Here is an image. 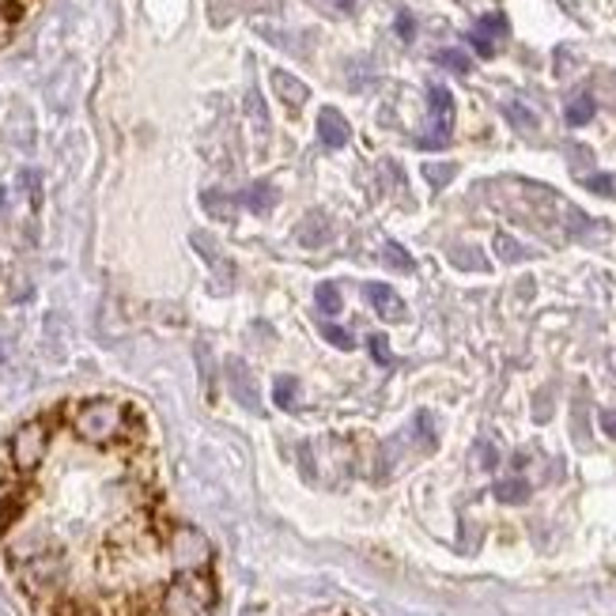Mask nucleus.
<instances>
[{"label": "nucleus", "instance_id": "nucleus-1", "mask_svg": "<svg viewBox=\"0 0 616 616\" xmlns=\"http://www.w3.org/2000/svg\"><path fill=\"white\" fill-rule=\"evenodd\" d=\"M61 413H64V420H69L72 435H76L84 447L106 450V447H126V442H133V439H144L141 408L126 405V401L84 398V401L64 405Z\"/></svg>", "mask_w": 616, "mask_h": 616}, {"label": "nucleus", "instance_id": "nucleus-2", "mask_svg": "<svg viewBox=\"0 0 616 616\" xmlns=\"http://www.w3.org/2000/svg\"><path fill=\"white\" fill-rule=\"evenodd\" d=\"M49 442H54V416H35V420L20 424L8 439V465L15 476H31L43 470L49 458Z\"/></svg>", "mask_w": 616, "mask_h": 616}, {"label": "nucleus", "instance_id": "nucleus-3", "mask_svg": "<svg viewBox=\"0 0 616 616\" xmlns=\"http://www.w3.org/2000/svg\"><path fill=\"white\" fill-rule=\"evenodd\" d=\"M167 560H170V568H175V574L209 571L212 545L204 541L201 530H193V525H175L167 537Z\"/></svg>", "mask_w": 616, "mask_h": 616}, {"label": "nucleus", "instance_id": "nucleus-4", "mask_svg": "<svg viewBox=\"0 0 616 616\" xmlns=\"http://www.w3.org/2000/svg\"><path fill=\"white\" fill-rule=\"evenodd\" d=\"M450 126H454V95L442 84L431 87V129L420 137V147H442L450 141Z\"/></svg>", "mask_w": 616, "mask_h": 616}, {"label": "nucleus", "instance_id": "nucleus-5", "mask_svg": "<svg viewBox=\"0 0 616 616\" xmlns=\"http://www.w3.org/2000/svg\"><path fill=\"white\" fill-rule=\"evenodd\" d=\"M227 382H232V393H235L238 405L250 408V413H261V398H258V390H253V375L242 359H227Z\"/></svg>", "mask_w": 616, "mask_h": 616}, {"label": "nucleus", "instance_id": "nucleus-6", "mask_svg": "<svg viewBox=\"0 0 616 616\" xmlns=\"http://www.w3.org/2000/svg\"><path fill=\"white\" fill-rule=\"evenodd\" d=\"M318 137H322L325 147H344L352 137L348 121L341 118V110H333V106H325L322 114H318Z\"/></svg>", "mask_w": 616, "mask_h": 616}, {"label": "nucleus", "instance_id": "nucleus-7", "mask_svg": "<svg viewBox=\"0 0 616 616\" xmlns=\"http://www.w3.org/2000/svg\"><path fill=\"white\" fill-rule=\"evenodd\" d=\"M367 299H371V307L379 310L386 322H401V318H405V303H401V295L393 292V287L367 284Z\"/></svg>", "mask_w": 616, "mask_h": 616}, {"label": "nucleus", "instance_id": "nucleus-8", "mask_svg": "<svg viewBox=\"0 0 616 616\" xmlns=\"http://www.w3.org/2000/svg\"><path fill=\"white\" fill-rule=\"evenodd\" d=\"M273 87H276V92H281V98H284L287 106H292V110H299V106L310 98L307 84H299V80L287 76V72H273Z\"/></svg>", "mask_w": 616, "mask_h": 616}, {"label": "nucleus", "instance_id": "nucleus-9", "mask_svg": "<svg viewBox=\"0 0 616 616\" xmlns=\"http://www.w3.org/2000/svg\"><path fill=\"white\" fill-rule=\"evenodd\" d=\"M273 201H276V190H273V186H250V190H246V204H250L253 212L273 209Z\"/></svg>", "mask_w": 616, "mask_h": 616}, {"label": "nucleus", "instance_id": "nucleus-10", "mask_svg": "<svg viewBox=\"0 0 616 616\" xmlns=\"http://www.w3.org/2000/svg\"><path fill=\"white\" fill-rule=\"evenodd\" d=\"M590 118H594V98L590 95L574 98V103L568 106V126H587Z\"/></svg>", "mask_w": 616, "mask_h": 616}, {"label": "nucleus", "instance_id": "nucleus-11", "mask_svg": "<svg viewBox=\"0 0 616 616\" xmlns=\"http://www.w3.org/2000/svg\"><path fill=\"white\" fill-rule=\"evenodd\" d=\"M295 398H299V382H295V379H276V386H273V401H276V405L292 408Z\"/></svg>", "mask_w": 616, "mask_h": 616}, {"label": "nucleus", "instance_id": "nucleus-12", "mask_svg": "<svg viewBox=\"0 0 616 616\" xmlns=\"http://www.w3.org/2000/svg\"><path fill=\"white\" fill-rule=\"evenodd\" d=\"M496 496L504 499V504H522V499L530 496V488H525V481H504V484H496Z\"/></svg>", "mask_w": 616, "mask_h": 616}, {"label": "nucleus", "instance_id": "nucleus-13", "mask_svg": "<svg viewBox=\"0 0 616 616\" xmlns=\"http://www.w3.org/2000/svg\"><path fill=\"white\" fill-rule=\"evenodd\" d=\"M318 307H322V315H341V292H336V284L318 287Z\"/></svg>", "mask_w": 616, "mask_h": 616}, {"label": "nucleus", "instance_id": "nucleus-14", "mask_svg": "<svg viewBox=\"0 0 616 616\" xmlns=\"http://www.w3.org/2000/svg\"><path fill=\"white\" fill-rule=\"evenodd\" d=\"M435 61L447 64V69H454V72H470V57H465L462 49H439Z\"/></svg>", "mask_w": 616, "mask_h": 616}, {"label": "nucleus", "instance_id": "nucleus-15", "mask_svg": "<svg viewBox=\"0 0 616 616\" xmlns=\"http://www.w3.org/2000/svg\"><path fill=\"white\" fill-rule=\"evenodd\" d=\"M322 336H325V341L333 344V348H341V352H352V333H348V330H341V325H333V322H322Z\"/></svg>", "mask_w": 616, "mask_h": 616}, {"label": "nucleus", "instance_id": "nucleus-16", "mask_svg": "<svg viewBox=\"0 0 616 616\" xmlns=\"http://www.w3.org/2000/svg\"><path fill=\"white\" fill-rule=\"evenodd\" d=\"M427 170V182H431V186H447L450 182V178H454V163H442V167H439V163H431V167H424Z\"/></svg>", "mask_w": 616, "mask_h": 616}, {"label": "nucleus", "instance_id": "nucleus-17", "mask_svg": "<svg viewBox=\"0 0 616 616\" xmlns=\"http://www.w3.org/2000/svg\"><path fill=\"white\" fill-rule=\"evenodd\" d=\"M496 253H499L504 261H519V258H522V246L514 242L511 235H499V238H496Z\"/></svg>", "mask_w": 616, "mask_h": 616}, {"label": "nucleus", "instance_id": "nucleus-18", "mask_svg": "<svg viewBox=\"0 0 616 616\" xmlns=\"http://www.w3.org/2000/svg\"><path fill=\"white\" fill-rule=\"evenodd\" d=\"M507 118H511L519 129H537V118H533V114L525 110V106H519V103H511V106H507Z\"/></svg>", "mask_w": 616, "mask_h": 616}, {"label": "nucleus", "instance_id": "nucleus-19", "mask_svg": "<svg viewBox=\"0 0 616 616\" xmlns=\"http://www.w3.org/2000/svg\"><path fill=\"white\" fill-rule=\"evenodd\" d=\"M193 246H197V250H201V253H204V261H209V265H220V253H216V242H212V238H209V235H204V232H197V235H193Z\"/></svg>", "mask_w": 616, "mask_h": 616}, {"label": "nucleus", "instance_id": "nucleus-20", "mask_svg": "<svg viewBox=\"0 0 616 616\" xmlns=\"http://www.w3.org/2000/svg\"><path fill=\"white\" fill-rule=\"evenodd\" d=\"M476 31H481L484 38H491V35H507V20H504V15H484L481 27H476Z\"/></svg>", "mask_w": 616, "mask_h": 616}, {"label": "nucleus", "instance_id": "nucleus-21", "mask_svg": "<svg viewBox=\"0 0 616 616\" xmlns=\"http://www.w3.org/2000/svg\"><path fill=\"white\" fill-rule=\"evenodd\" d=\"M386 258H390V265H398V269H405V273H408V269H413V261H408V253L405 250H401V246H386Z\"/></svg>", "mask_w": 616, "mask_h": 616}, {"label": "nucleus", "instance_id": "nucleus-22", "mask_svg": "<svg viewBox=\"0 0 616 616\" xmlns=\"http://www.w3.org/2000/svg\"><path fill=\"white\" fill-rule=\"evenodd\" d=\"M470 43L476 46V54H481V57H491V54H496V46H491V38H484L481 31H473V35H470Z\"/></svg>", "mask_w": 616, "mask_h": 616}, {"label": "nucleus", "instance_id": "nucleus-23", "mask_svg": "<svg viewBox=\"0 0 616 616\" xmlns=\"http://www.w3.org/2000/svg\"><path fill=\"white\" fill-rule=\"evenodd\" d=\"M371 352L379 364H390V344H386V336H371Z\"/></svg>", "mask_w": 616, "mask_h": 616}, {"label": "nucleus", "instance_id": "nucleus-24", "mask_svg": "<svg viewBox=\"0 0 616 616\" xmlns=\"http://www.w3.org/2000/svg\"><path fill=\"white\" fill-rule=\"evenodd\" d=\"M587 186L594 193H613V178H605V175H597V178H587Z\"/></svg>", "mask_w": 616, "mask_h": 616}, {"label": "nucleus", "instance_id": "nucleus-25", "mask_svg": "<svg viewBox=\"0 0 616 616\" xmlns=\"http://www.w3.org/2000/svg\"><path fill=\"white\" fill-rule=\"evenodd\" d=\"M398 35H401V38H413V35H416L413 15H398Z\"/></svg>", "mask_w": 616, "mask_h": 616}, {"label": "nucleus", "instance_id": "nucleus-26", "mask_svg": "<svg viewBox=\"0 0 616 616\" xmlns=\"http://www.w3.org/2000/svg\"><path fill=\"white\" fill-rule=\"evenodd\" d=\"M299 462H303V473H307V481H315V465H310V447H299Z\"/></svg>", "mask_w": 616, "mask_h": 616}, {"label": "nucleus", "instance_id": "nucleus-27", "mask_svg": "<svg viewBox=\"0 0 616 616\" xmlns=\"http://www.w3.org/2000/svg\"><path fill=\"white\" fill-rule=\"evenodd\" d=\"M602 427H605V435L616 439V413H602Z\"/></svg>", "mask_w": 616, "mask_h": 616}, {"label": "nucleus", "instance_id": "nucleus-28", "mask_svg": "<svg viewBox=\"0 0 616 616\" xmlns=\"http://www.w3.org/2000/svg\"><path fill=\"white\" fill-rule=\"evenodd\" d=\"M80 616H84V613H80Z\"/></svg>", "mask_w": 616, "mask_h": 616}]
</instances>
